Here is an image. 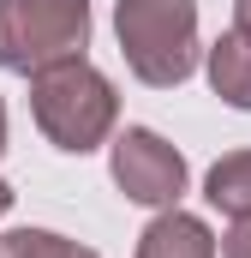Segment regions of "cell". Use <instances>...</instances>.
<instances>
[{
  "label": "cell",
  "mask_w": 251,
  "mask_h": 258,
  "mask_svg": "<svg viewBox=\"0 0 251 258\" xmlns=\"http://www.w3.org/2000/svg\"><path fill=\"white\" fill-rule=\"evenodd\" d=\"M221 258H251V216H233V228L221 240Z\"/></svg>",
  "instance_id": "obj_9"
},
{
  "label": "cell",
  "mask_w": 251,
  "mask_h": 258,
  "mask_svg": "<svg viewBox=\"0 0 251 258\" xmlns=\"http://www.w3.org/2000/svg\"><path fill=\"white\" fill-rule=\"evenodd\" d=\"M203 198L221 210V216H251V150H233L209 168L203 180Z\"/></svg>",
  "instance_id": "obj_7"
},
{
  "label": "cell",
  "mask_w": 251,
  "mask_h": 258,
  "mask_svg": "<svg viewBox=\"0 0 251 258\" xmlns=\"http://www.w3.org/2000/svg\"><path fill=\"white\" fill-rule=\"evenodd\" d=\"M138 258H215V234H209L203 216L174 204L138 234Z\"/></svg>",
  "instance_id": "obj_5"
},
{
  "label": "cell",
  "mask_w": 251,
  "mask_h": 258,
  "mask_svg": "<svg viewBox=\"0 0 251 258\" xmlns=\"http://www.w3.org/2000/svg\"><path fill=\"white\" fill-rule=\"evenodd\" d=\"M209 90H215L227 108H251V36L227 30V36L209 48Z\"/></svg>",
  "instance_id": "obj_6"
},
{
  "label": "cell",
  "mask_w": 251,
  "mask_h": 258,
  "mask_svg": "<svg viewBox=\"0 0 251 258\" xmlns=\"http://www.w3.org/2000/svg\"><path fill=\"white\" fill-rule=\"evenodd\" d=\"M90 42V0H0V72H42L78 60Z\"/></svg>",
  "instance_id": "obj_3"
},
{
  "label": "cell",
  "mask_w": 251,
  "mask_h": 258,
  "mask_svg": "<svg viewBox=\"0 0 251 258\" xmlns=\"http://www.w3.org/2000/svg\"><path fill=\"white\" fill-rule=\"evenodd\" d=\"M6 210H12V186L0 180V216H6Z\"/></svg>",
  "instance_id": "obj_11"
},
{
  "label": "cell",
  "mask_w": 251,
  "mask_h": 258,
  "mask_svg": "<svg viewBox=\"0 0 251 258\" xmlns=\"http://www.w3.org/2000/svg\"><path fill=\"white\" fill-rule=\"evenodd\" d=\"M114 36H120L132 78H144L150 90H174L197 66V6L191 0H120Z\"/></svg>",
  "instance_id": "obj_2"
},
{
  "label": "cell",
  "mask_w": 251,
  "mask_h": 258,
  "mask_svg": "<svg viewBox=\"0 0 251 258\" xmlns=\"http://www.w3.org/2000/svg\"><path fill=\"white\" fill-rule=\"evenodd\" d=\"M30 114H36V126H42V138L54 150L90 156L120 120V96L78 54V60H54L42 72H30Z\"/></svg>",
  "instance_id": "obj_1"
},
{
  "label": "cell",
  "mask_w": 251,
  "mask_h": 258,
  "mask_svg": "<svg viewBox=\"0 0 251 258\" xmlns=\"http://www.w3.org/2000/svg\"><path fill=\"white\" fill-rule=\"evenodd\" d=\"M0 258H96V252L54 228H12V234H0Z\"/></svg>",
  "instance_id": "obj_8"
},
{
  "label": "cell",
  "mask_w": 251,
  "mask_h": 258,
  "mask_svg": "<svg viewBox=\"0 0 251 258\" xmlns=\"http://www.w3.org/2000/svg\"><path fill=\"white\" fill-rule=\"evenodd\" d=\"M0 150H6V102H0Z\"/></svg>",
  "instance_id": "obj_12"
},
{
  "label": "cell",
  "mask_w": 251,
  "mask_h": 258,
  "mask_svg": "<svg viewBox=\"0 0 251 258\" xmlns=\"http://www.w3.org/2000/svg\"><path fill=\"white\" fill-rule=\"evenodd\" d=\"M114 186L132 204H150V210H174L186 192V156L150 126H126L114 138Z\"/></svg>",
  "instance_id": "obj_4"
},
{
  "label": "cell",
  "mask_w": 251,
  "mask_h": 258,
  "mask_svg": "<svg viewBox=\"0 0 251 258\" xmlns=\"http://www.w3.org/2000/svg\"><path fill=\"white\" fill-rule=\"evenodd\" d=\"M233 30L251 36V0H233Z\"/></svg>",
  "instance_id": "obj_10"
}]
</instances>
